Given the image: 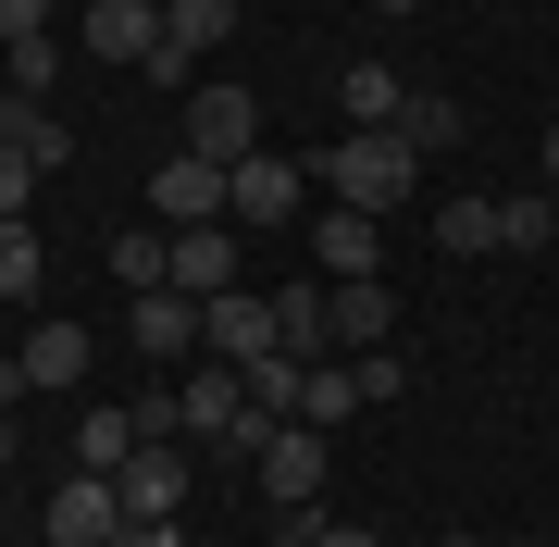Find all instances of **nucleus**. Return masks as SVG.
<instances>
[{"label":"nucleus","mask_w":559,"mask_h":547,"mask_svg":"<svg viewBox=\"0 0 559 547\" xmlns=\"http://www.w3.org/2000/svg\"><path fill=\"white\" fill-rule=\"evenodd\" d=\"M112 486H124V523H175V510H187V436H150Z\"/></svg>","instance_id":"obj_8"},{"label":"nucleus","mask_w":559,"mask_h":547,"mask_svg":"<svg viewBox=\"0 0 559 547\" xmlns=\"http://www.w3.org/2000/svg\"><path fill=\"white\" fill-rule=\"evenodd\" d=\"M50 87H62V50H50V25H38V38H13V100H50Z\"/></svg>","instance_id":"obj_26"},{"label":"nucleus","mask_w":559,"mask_h":547,"mask_svg":"<svg viewBox=\"0 0 559 547\" xmlns=\"http://www.w3.org/2000/svg\"><path fill=\"white\" fill-rule=\"evenodd\" d=\"M38 25H50V0H0V50H13V38H38Z\"/></svg>","instance_id":"obj_29"},{"label":"nucleus","mask_w":559,"mask_h":547,"mask_svg":"<svg viewBox=\"0 0 559 547\" xmlns=\"http://www.w3.org/2000/svg\"><path fill=\"white\" fill-rule=\"evenodd\" d=\"M547 175H559V124H547Z\"/></svg>","instance_id":"obj_36"},{"label":"nucleus","mask_w":559,"mask_h":547,"mask_svg":"<svg viewBox=\"0 0 559 547\" xmlns=\"http://www.w3.org/2000/svg\"><path fill=\"white\" fill-rule=\"evenodd\" d=\"M436 249H448V262L498 249V200H473V187H460V200H436Z\"/></svg>","instance_id":"obj_19"},{"label":"nucleus","mask_w":559,"mask_h":547,"mask_svg":"<svg viewBox=\"0 0 559 547\" xmlns=\"http://www.w3.org/2000/svg\"><path fill=\"white\" fill-rule=\"evenodd\" d=\"M274 547H323V510H274Z\"/></svg>","instance_id":"obj_30"},{"label":"nucleus","mask_w":559,"mask_h":547,"mask_svg":"<svg viewBox=\"0 0 559 547\" xmlns=\"http://www.w3.org/2000/svg\"><path fill=\"white\" fill-rule=\"evenodd\" d=\"M150 200H162V237H175V224H224V163H200V150H175V163L150 175Z\"/></svg>","instance_id":"obj_11"},{"label":"nucleus","mask_w":559,"mask_h":547,"mask_svg":"<svg viewBox=\"0 0 559 547\" xmlns=\"http://www.w3.org/2000/svg\"><path fill=\"white\" fill-rule=\"evenodd\" d=\"M311 200V163H286V150H249V163H224V224L237 237H274V224H299Z\"/></svg>","instance_id":"obj_2"},{"label":"nucleus","mask_w":559,"mask_h":547,"mask_svg":"<svg viewBox=\"0 0 559 547\" xmlns=\"http://www.w3.org/2000/svg\"><path fill=\"white\" fill-rule=\"evenodd\" d=\"M38 224H0V299H38Z\"/></svg>","instance_id":"obj_24"},{"label":"nucleus","mask_w":559,"mask_h":547,"mask_svg":"<svg viewBox=\"0 0 559 547\" xmlns=\"http://www.w3.org/2000/svg\"><path fill=\"white\" fill-rule=\"evenodd\" d=\"M87 50H100V62H138V75H150L162 13H150V0H87Z\"/></svg>","instance_id":"obj_14"},{"label":"nucleus","mask_w":559,"mask_h":547,"mask_svg":"<svg viewBox=\"0 0 559 547\" xmlns=\"http://www.w3.org/2000/svg\"><path fill=\"white\" fill-rule=\"evenodd\" d=\"M124 535V486L112 473H62L50 486V547H112Z\"/></svg>","instance_id":"obj_5"},{"label":"nucleus","mask_w":559,"mask_h":547,"mask_svg":"<svg viewBox=\"0 0 559 547\" xmlns=\"http://www.w3.org/2000/svg\"><path fill=\"white\" fill-rule=\"evenodd\" d=\"M323 547H385V535L373 523H323Z\"/></svg>","instance_id":"obj_31"},{"label":"nucleus","mask_w":559,"mask_h":547,"mask_svg":"<svg viewBox=\"0 0 559 547\" xmlns=\"http://www.w3.org/2000/svg\"><path fill=\"white\" fill-rule=\"evenodd\" d=\"M399 138L423 150V163H436V150H460V100H448V87H411V112H399Z\"/></svg>","instance_id":"obj_20"},{"label":"nucleus","mask_w":559,"mask_h":547,"mask_svg":"<svg viewBox=\"0 0 559 547\" xmlns=\"http://www.w3.org/2000/svg\"><path fill=\"white\" fill-rule=\"evenodd\" d=\"M0 461H13V411H0Z\"/></svg>","instance_id":"obj_33"},{"label":"nucleus","mask_w":559,"mask_h":547,"mask_svg":"<svg viewBox=\"0 0 559 547\" xmlns=\"http://www.w3.org/2000/svg\"><path fill=\"white\" fill-rule=\"evenodd\" d=\"M311 262L323 274H385V237H373V212H348V200H323V224H311Z\"/></svg>","instance_id":"obj_12"},{"label":"nucleus","mask_w":559,"mask_h":547,"mask_svg":"<svg viewBox=\"0 0 559 547\" xmlns=\"http://www.w3.org/2000/svg\"><path fill=\"white\" fill-rule=\"evenodd\" d=\"M348 411H373V399H360V361L336 348V361H311V373H299V424H323V436H336Z\"/></svg>","instance_id":"obj_16"},{"label":"nucleus","mask_w":559,"mask_h":547,"mask_svg":"<svg viewBox=\"0 0 559 547\" xmlns=\"http://www.w3.org/2000/svg\"><path fill=\"white\" fill-rule=\"evenodd\" d=\"M25 200H38V150L0 124V224H25Z\"/></svg>","instance_id":"obj_25"},{"label":"nucleus","mask_w":559,"mask_h":547,"mask_svg":"<svg viewBox=\"0 0 559 547\" xmlns=\"http://www.w3.org/2000/svg\"><path fill=\"white\" fill-rule=\"evenodd\" d=\"M162 286L224 299V286H237V224H175V237H162Z\"/></svg>","instance_id":"obj_6"},{"label":"nucleus","mask_w":559,"mask_h":547,"mask_svg":"<svg viewBox=\"0 0 559 547\" xmlns=\"http://www.w3.org/2000/svg\"><path fill=\"white\" fill-rule=\"evenodd\" d=\"M187 150H200V163H249V150H261V100L224 87V75H200V87H187Z\"/></svg>","instance_id":"obj_4"},{"label":"nucleus","mask_w":559,"mask_h":547,"mask_svg":"<svg viewBox=\"0 0 559 547\" xmlns=\"http://www.w3.org/2000/svg\"><path fill=\"white\" fill-rule=\"evenodd\" d=\"M373 13H423V0H373Z\"/></svg>","instance_id":"obj_34"},{"label":"nucleus","mask_w":559,"mask_h":547,"mask_svg":"<svg viewBox=\"0 0 559 547\" xmlns=\"http://www.w3.org/2000/svg\"><path fill=\"white\" fill-rule=\"evenodd\" d=\"M348 361H360V399H399V385H411L399 348H348Z\"/></svg>","instance_id":"obj_28"},{"label":"nucleus","mask_w":559,"mask_h":547,"mask_svg":"<svg viewBox=\"0 0 559 547\" xmlns=\"http://www.w3.org/2000/svg\"><path fill=\"white\" fill-rule=\"evenodd\" d=\"M138 399H124V411H87V424H75V473H124V461H138Z\"/></svg>","instance_id":"obj_18"},{"label":"nucleus","mask_w":559,"mask_h":547,"mask_svg":"<svg viewBox=\"0 0 559 547\" xmlns=\"http://www.w3.org/2000/svg\"><path fill=\"white\" fill-rule=\"evenodd\" d=\"M0 124L38 150V175H62V163H75V138H62V112H50V100H0Z\"/></svg>","instance_id":"obj_21"},{"label":"nucleus","mask_w":559,"mask_h":547,"mask_svg":"<svg viewBox=\"0 0 559 547\" xmlns=\"http://www.w3.org/2000/svg\"><path fill=\"white\" fill-rule=\"evenodd\" d=\"M547 237H559V212L535 200V187H522V200H498V249H522V262H535Z\"/></svg>","instance_id":"obj_23"},{"label":"nucleus","mask_w":559,"mask_h":547,"mask_svg":"<svg viewBox=\"0 0 559 547\" xmlns=\"http://www.w3.org/2000/svg\"><path fill=\"white\" fill-rule=\"evenodd\" d=\"M112 274H124V286H162V237H150V224H138V237H112Z\"/></svg>","instance_id":"obj_27"},{"label":"nucleus","mask_w":559,"mask_h":547,"mask_svg":"<svg viewBox=\"0 0 559 547\" xmlns=\"http://www.w3.org/2000/svg\"><path fill=\"white\" fill-rule=\"evenodd\" d=\"M200 336H212V361H274V299H249V286H224V299H200Z\"/></svg>","instance_id":"obj_10"},{"label":"nucleus","mask_w":559,"mask_h":547,"mask_svg":"<svg viewBox=\"0 0 559 547\" xmlns=\"http://www.w3.org/2000/svg\"><path fill=\"white\" fill-rule=\"evenodd\" d=\"M112 547H175V523H124V535H112Z\"/></svg>","instance_id":"obj_32"},{"label":"nucleus","mask_w":559,"mask_h":547,"mask_svg":"<svg viewBox=\"0 0 559 547\" xmlns=\"http://www.w3.org/2000/svg\"><path fill=\"white\" fill-rule=\"evenodd\" d=\"M124 336H138V361H200V299L187 286H138V311H124Z\"/></svg>","instance_id":"obj_7"},{"label":"nucleus","mask_w":559,"mask_h":547,"mask_svg":"<svg viewBox=\"0 0 559 547\" xmlns=\"http://www.w3.org/2000/svg\"><path fill=\"white\" fill-rule=\"evenodd\" d=\"M261 498H274V510H311L323 498V424H274V436H261Z\"/></svg>","instance_id":"obj_9"},{"label":"nucleus","mask_w":559,"mask_h":547,"mask_svg":"<svg viewBox=\"0 0 559 547\" xmlns=\"http://www.w3.org/2000/svg\"><path fill=\"white\" fill-rule=\"evenodd\" d=\"M150 13H175V0H150Z\"/></svg>","instance_id":"obj_37"},{"label":"nucleus","mask_w":559,"mask_h":547,"mask_svg":"<svg viewBox=\"0 0 559 547\" xmlns=\"http://www.w3.org/2000/svg\"><path fill=\"white\" fill-rule=\"evenodd\" d=\"M460 547H473V535H460ZM485 547H522V535H485Z\"/></svg>","instance_id":"obj_35"},{"label":"nucleus","mask_w":559,"mask_h":547,"mask_svg":"<svg viewBox=\"0 0 559 547\" xmlns=\"http://www.w3.org/2000/svg\"><path fill=\"white\" fill-rule=\"evenodd\" d=\"M224 38H237V0H175V13H162V50L175 62H212Z\"/></svg>","instance_id":"obj_17"},{"label":"nucleus","mask_w":559,"mask_h":547,"mask_svg":"<svg viewBox=\"0 0 559 547\" xmlns=\"http://www.w3.org/2000/svg\"><path fill=\"white\" fill-rule=\"evenodd\" d=\"M274 348L286 361H323L336 348V286H274Z\"/></svg>","instance_id":"obj_13"},{"label":"nucleus","mask_w":559,"mask_h":547,"mask_svg":"<svg viewBox=\"0 0 559 547\" xmlns=\"http://www.w3.org/2000/svg\"><path fill=\"white\" fill-rule=\"evenodd\" d=\"M399 336V299H385V274H348L336 286V348H385Z\"/></svg>","instance_id":"obj_15"},{"label":"nucleus","mask_w":559,"mask_h":547,"mask_svg":"<svg viewBox=\"0 0 559 547\" xmlns=\"http://www.w3.org/2000/svg\"><path fill=\"white\" fill-rule=\"evenodd\" d=\"M399 112H411L399 62H360V75H348V124H399Z\"/></svg>","instance_id":"obj_22"},{"label":"nucleus","mask_w":559,"mask_h":547,"mask_svg":"<svg viewBox=\"0 0 559 547\" xmlns=\"http://www.w3.org/2000/svg\"><path fill=\"white\" fill-rule=\"evenodd\" d=\"M311 187H323V200H348V212H399L411 200V187H423V150L399 138V124H348V138L336 150H323V163H311Z\"/></svg>","instance_id":"obj_1"},{"label":"nucleus","mask_w":559,"mask_h":547,"mask_svg":"<svg viewBox=\"0 0 559 547\" xmlns=\"http://www.w3.org/2000/svg\"><path fill=\"white\" fill-rule=\"evenodd\" d=\"M237 424H249V373L200 348V361H187V385H175V436L212 448V461H237Z\"/></svg>","instance_id":"obj_3"}]
</instances>
